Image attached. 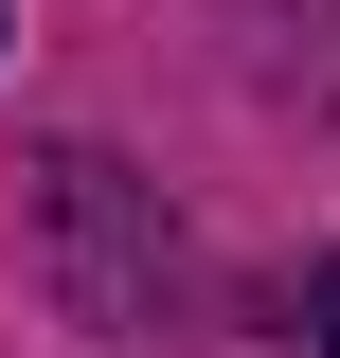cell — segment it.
<instances>
[{
    "label": "cell",
    "instance_id": "obj_2",
    "mask_svg": "<svg viewBox=\"0 0 340 358\" xmlns=\"http://www.w3.org/2000/svg\"><path fill=\"white\" fill-rule=\"evenodd\" d=\"M287 341H304V358H340V268H304V287H287Z\"/></svg>",
    "mask_w": 340,
    "mask_h": 358
},
{
    "label": "cell",
    "instance_id": "obj_1",
    "mask_svg": "<svg viewBox=\"0 0 340 358\" xmlns=\"http://www.w3.org/2000/svg\"><path fill=\"white\" fill-rule=\"evenodd\" d=\"M36 233H54V305L90 322V341H143V322L179 305V233L143 215V179L126 162H36Z\"/></svg>",
    "mask_w": 340,
    "mask_h": 358
}]
</instances>
